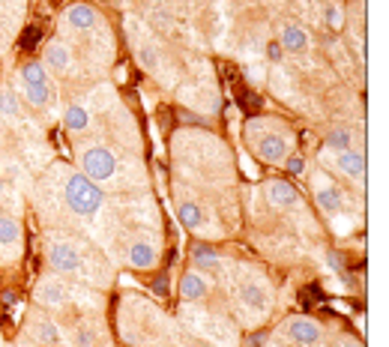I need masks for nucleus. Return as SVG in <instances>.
I'll return each mask as SVG.
<instances>
[{
  "instance_id": "f257e3e1",
  "label": "nucleus",
  "mask_w": 389,
  "mask_h": 347,
  "mask_svg": "<svg viewBox=\"0 0 389 347\" xmlns=\"http://www.w3.org/2000/svg\"><path fill=\"white\" fill-rule=\"evenodd\" d=\"M246 138L252 153L267 165H282L291 156V132L279 120H249Z\"/></svg>"
},
{
  "instance_id": "f03ea898",
  "label": "nucleus",
  "mask_w": 389,
  "mask_h": 347,
  "mask_svg": "<svg viewBox=\"0 0 389 347\" xmlns=\"http://www.w3.org/2000/svg\"><path fill=\"white\" fill-rule=\"evenodd\" d=\"M64 198H66V207L75 216H96L102 210V189H99L93 180H87V174H72L66 180V189H64Z\"/></svg>"
},
{
  "instance_id": "7ed1b4c3",
  "label": "nucleus",
  "mask_w": 389,
  "mask_h": 347,
  "mask_svg": "<svg viewBox=\"0 0 389 347\" xmlns=\"http://www.w3.org/2000/svg\"><path fill=\"white\" fill-rule=\"evenodd\" d=\"M81 168H84V174H90L87 180L105 183V180L117 174V159H114V153L105 147H90V150H84V156H81Z\"/></svg>"
},
{
  "instance_id": "20e7f679",
  "label": "nucleus",
  "mask_w": 389,
  "mask_h": 347,
  "mask_svg": "<svg viewBox=\"0 0 389 347\" xmlns=\"http://www.w3.org/2000/svg\"><path fill=\"white\" fill-rule=\"evenodd\" d=\"M48 264L57 276H75L81 269V254L72 242H52L48 249Z\"/></svg>"
},
{
  "instance_id": "39448f33",
  "label": "nucleus",
  "mask_w": 389,
  "mask_h": 347,
  "mask_svg": "<svg viewBox=\"0 0 389 347\" xmlns=\"http://www.w3.org/2000/svg\"><path fill=\"white\" fill-rule=\"evenodd\" d=\"M287 336L297 347H318L321 344V327L309 317H294L287 324Z\"/></svg>"
},
{
  "instance_id": "423d86ee",
  "label": "nucleus",
  "mask_w": 389,
  "mask_h": 347,
  "mask_svg": "<svg viewBox=\"0 0 389 347\" xmlns=\"http://www.w3.org/2000/svg\"><path fill=\"white\" fill-rule=\"evenodd\" d=\"M263 192H267V198L275 210H294L299 204V192L287 183V180H270Z\"/></svg>"
},
{
  "instance_id": "0eeeda50",
  "label": "nucleus",
  "mask_w": 389,
  "mask_h": 347,
  "mask_svg": "<svg viewBox=\"0 0 389 347\" xmlns=\"http://www.w3.org/2000/svg\"><path fill=\"white\" fill-rule=\"evenodd\" d=\"M335 168L342 171L347 180H357V183H362V180H366V156H362L359 150H345V153H338Z\"/></svg>"
},
{
  "instance_id": "6e6552de",
  "label": "nucleus",
  "mask_w": 389,
  "mask_h": 347,
  "mask_svg": "<svg viewBox=\"0 0 389 347\" xmlns=\"http://www.w3.org/2000/svg\"><path fill=\"white\" fill-rule=\"evenodd\" d=\"M36 300H40L42 305H64L69 300V293H66V285L60 278H42L40 285H36Z\"/></svg>"
},
{
  "instance_id": "1a4fd4ad",
  "label": "nucleus",
  "mask_w": 389,
  "mask_h": 347,
  "mask_svg": "<svg viewBox=\"0 0 389 347\" xmlns=\"http://www.w3.org/2000/svg\"><path fill=\"white\" fill-rule=\"evenodd\" d=\"M315 198H318V207H321L326 216H335L338 210H342V192H338V186L330 183V180H321Z\"/></svg>"
},
{
  "instance_id": "9d476101",
  "label": "nucleus",
  "mask_w": 389,
  "mask_h": 347,
  "mask_svg": "<svg viewBox=\"0 0 389 347\" xmlns=\"http://www.w3.org/2000/svg\"><path fill=\"white\" fill-rule=\"evenodd\" d=\"M285 51H291V54H299V51L309 48V33L299 28V24H285L282 28V42H279Z\"/></svg>"
},
{
  "instance_id": "9b49d317",
  "label": "nucleus",
  "mask_w": 389,
  "mask_h": 347,
  "mask_svg": "<svg viewBox=\"0 0 389 347\" xmlns=\"http://www.w3.org/2000/svg\"><path fill=\"white\" fill-rule=\"evenodd\" d=\"M66 24H69V28H75V30H90L93 24H96V9L90 4H75L66 12Z\"/></svg>"
},
{
  "instance_id": "f8f14e48",
  "label": "nucleus",
  "mask_w": 389,
  "mask_h": 347,
  "mask_svg": "<svg viewBox=\"0 0 389 347\" xmlns=\"http://www.w3.org/2000/svg\"><path fill=\"white\" fill-rule=\"evenodd\" d=\"M156 249L150 246V242H132L129 246V264L135 269H150V266H156Z\"/></svg>"
},
{
  "instance_id": "ddd939ff",
  "label": "nucleus",
  "mask_w": 389,
  "mask_h": 347,
  "mask_svg": "<svg viewBox=\"0 0 389 347\" xmlns=\"http://www.w3.org/2000/svg\"><path fill=\"white\" fill-rule=\"evenodd\" d=\"M240 300L246 308H252V312H267L270 308V293L267 288H261V285H246L240 290Z\"/></svg>"
},
{
  "instance_id": "4468645a",
  "label": "nucleus",
  "mask_w": 389,
  "mask_h": 347,
  "mask_svg": "<svg viewBox=\"0 0 389 347\" xmlns=\"http://www.w3.org/2000/svg\"><path fill=\"white\" fill-rule=\"evenodd\" d=\"M180 293H183V300H189V302L204 300V297H207V281H204V276H201V273H186L183 281H180Z\"/></svg>"
},
{
  "instance_id": "2eb2a0df",
  "label": "nucleus",
  "mask_w": 389,
  "mask_h": 347,
  "mask_svg": "<svg viewBox=\"0 0 389 347\" xmlns=\"http://www.w3.org/2000/svg\"><path fill=\"white\" fill-rule=\"evenodd\" d=\"M33 339L45 344V347H60L64 344V336H60V329L52 324V320H36L33 324Z\"/></svg>"
},
{
  "instance_id": "dca6fc26",
  "label": "nucleus",
  "mask_w": 389,
  "mask_h": 347,
  "mask_svg": "<svg viewBox=\"0 0 389 347\" xmlns=\"http://www.w3.org/2000/svg\"><path fill=\"white\" fill-rule=\"evenodd\" d=\"M192 264L198 269H219L222 266V258H219V252L207 246V242H198V246L192 249Z\"/></svg>"
},
{
  "instance_id": "f3484780",
  "label": "nucleus",
  "mask_w": 389,
  "mask_h": 347,
  "mask_svg": "<svg viewBox=\"0 0 389 347\" xmlns=\"http://www.w3.org/2000/svg\"><path fill=\"white\" fill-rule=\"evenodd\" d=\"M18 240H21V225L16 222L12 216H0V246H18Z\"/></svg>"
},
{
  "instance_id": "a211bd4d",
  "label": "nucleus",
  "mask_w": 389,
  "mask_h": 347,
  "mask_svg": "<svg viewBox=\"0 0 389 347\" xmlns=\"http://www.w3.org/2000/svg\"><path fill=\"white\" fill-rule=\"evenodd\" d=\"M45 63L52 69H57V72H66L72 66V51L66 45H52L45 51Z\"/></svg>"
},
{
  "instance_id": "6ab92c4d",
  "label": "nucleus",
  "mask_w": 389,
  "mask_h": 347,
  "mask_svg": "<svg viewBox=\"0 0 389 347\" xmlns=\"http://www.w3.org/2000/svg\"><path fill=\"white\" fill-rule=\"evenodd\" d=\"M64 126L69 132H84L87 126H90V114H87L81 105H69L64 114Z\"/></svg>"
},
{
  "instance_id": "aec40b11",
  "label": "nucleus",
  "mask_w": 389,
  "mask_h": 347,
  "mask_svg": "<svg viewBox=\"0 0 389 347\" xmlns=\"http://www.w3.org/2000/svg\"><path fill=\"white\" fill-rule=\"evenodd\" d=\"M177 213H180V222L189 230H201V225H204V213H201V207L195 201H183Z\"/></svg>"
},
{
  "instance_id": "412c9836",
  "label": "nucleus",
  "mask_w": 389,
  "mask_h": 347,
  "mask_svg": "<svg viewBox=\"0 0 389 347\" xmlns=\"http://www.w3.org/2000/svg\"><path fill=\"white\" fill-rule=\"evenodd\" d=\"M21 84H48V72L40 60H30L21 66Z\"/></svg>"
},
{
  "instance_id": "4be33fe9",
  "label": "nucleus",
  "mask_w": 389,
  "mask_h": 347,
  "mask_svg": "<svg viewBox=\"0 0 389 347\" xmlns=\"http://www.w3.org/2000/svg\"><path fill=\"white\" fill-rule=\"evenodd\" d=\"M24 96L33 108H45L52 99V90H48V84H24Z\"/></svg>"
},
{
  "instance_id": "5701e85b",
  "label": "nucleus",
  "mask_w": 389,
  "mask_h": 347,
  "mask_svg": "<svg viewBox=\"0 0 389 347\" xmlns=\"http://www.w3.org/2000/svg\"><path fill=\"white\" fill-rule=\"evenodd\" d=\"M323 21H326V28L330 30H342L345 28V9L338 4H326L323 6Z\"/></svg>"
},
{
  "instance_id": "b1692460",
  "label": "nucleus",
  "mask_w": 389,
  "mask_h": 347,
  "mask_svg": "<svg viewBox=\"0 0 389 347\" xmlns=\"http://www.w3.org/2000/svg\"><path fill=\"white\" fill-rule=\"evenodd\" d=\"M326 150H335V153L350 150V132L347 129H333L330 135H326Z\"/></svg>"
},
{
  "instance_id": "393cba45",
  "label": "nucleus",
  "mask_w": 389,
  "mask_h": 347,
  "mask_svg": "<svg viewBox=\"0 0 389 347\" xmlns=\"http://www.w3.org/2000/svg\"><path fill=\"white\" fill-rule=\"evenodd\" d=\"M0 114H4V117H18V114H21L18 99L12 96L9 90H0Z\"/></svg>"
},
{
  "instance_id": "a878e982",
  "label": "nucleus",
  "mask_w": 389,
  "mask_h": 347,
  "mask_svg": "<svg viewBox=\"0 0 389 347\" xmlns=\"http://www.w3.org/2000/svg\"><path fill=\"white\" fill-rule=\"evenodd\" d=\"M285 168H287V174H291V177H303L306 162L299 159V156H287V159H285Z\"/></svg>"
},
{
  "instance_id": "bb28decb",
  "label": "nucleus",
  "mask_w": 389,
  "mask_h": 347,
  "mask_svg": "<svg viewBox=\"0 0 389 347\" xmlns=\"http://www.w3.org/2000/svg\"><path fill=\"white\" fill-rule=\"evenodd\" d=\"M138 63H141L144 69H156V51L153 48H141V51H138Z\"/></svg>"
},
{
  "instance_id": "cd10ccee",
  "label": "nucleus",
  "mask_w": 389,
  "mask_h": 347,
  "mask_svg": "<svg viewBox=\"0 0 389 347\" xmlns=\"http://www.w3.org/2000/svg\"><path fill=\"white\" fill-rule=\"evenodd\" d=\"M326 264H330V269H333V273H338V276L345 273V261H342V254H338L335 249H330V252H326Z\"/></svg>"
},
{
  "instance_id": "c85d7f7f",
  "label": "nucleus",
  "mask_w": 389,
  "mask_h": 347,
  "mask_svg": "<svg viewBox=\"0 0 389 347\" xmlns=\"http://www.w3.org/2000/svg\"><path fill=\"white\" fill-rule=\"evenodd\" d=\"M282 51H285V48H282L279 42H270V45H267V60H270V63H282Z\"/></svg>"
},
{
  "instance_id": "c756f323",
  "label": "nucleus",
  "mask_w": 389,
  "mask_h": 347,
  "mask_svg": "<svg viewBox=\"0 0 389 347\" xmlns=\"http://www.w3.org/2000/svg\"><path fill=\"white\" fill-rule=\"evenodd\" d=\"M168 290H171V281H168V276H159V278L153 281V293H159V297H165Z\"/></svg>"
},
{
  "instance_id": "7c9ffc66",
  "label": "nucleus",
  "mask_w": 389,
  "mask_h": 347,
  "mask_svg": "<svg viewBox=\"0 0 389 347\" xmlns=\"http://www.w3.org/2000/svg\"><path fill=\"white\" fill-rule=\"evenodd\" d=\"M263 341H267V332H255L246 339V347H263Z\"/></svg>"
},
{
  "instance_id": "2f4dec72",
  "label": "nucleus",
  "mask_w": 389,
  "mask_h": 347,
  "mask_svg": "<svg viewBox=\"0 0 389 347\" xmlns=\"http://www.w3.org/2000/svg\"><path fill=\"white\" fill-rule=\"evenodd\" d=\"M93 344V332H87V327L78 329V347H90Z\"/></svg>"
},
{
  "instance_id": "473e14b6",
  "label": "nucleus",
  "mask_w": 389,
  "mask_h": 347,
  "mask_svg": "<svg viewBox=\"0 0 389 347\" xmlns=\"http://www.w3.org/2000/svg\"><path fill=\"white\" fill-rule=\"evenodd\" d=\"M243 105L249 108V111H258L261 108V96H255V93H246V102Z\"/></svg>"
},
{
  "instance_id": "72a5a7b5",
  "label": "nucleus",
  "mask_w": 389,
  "mask_h": 347,
  "mask_svg": "<svg viewBox=\"0 0 389 347\" xmlns=\"http://www.w3.org/2000/svg\"><path fill=\"white\" fill-rule=\"evenodd\" d=\"M338 347H362V344L354 341V339H342V341H338Z\"/></svg>"
},
{
  "instance_id": "f704fd0d",
  "label": "nucleus",
  "mask_w": 389,
  "mask_h": 347,
  "mask_svg": "<svg viewBox=\"0 0 389 347\" xmlns=\"http://www.w3.org/2000/svg\"><path fill=\"white\" fill-rule=\"evenodd\" d=\"M4 302L12 305V302H16V293H12V290H4Z\"/></svg>"
},
{
  "instance_id": "c9c22d12",
  "label": "nucleus",
  "mask_w": 389,
  "mask_h": 347,
  "mask_svg": "<svg viewBox=\"0 0 389 347\" xmlns=\"http://www.w3.org/2000/svg\"><path fill=\"white\" fill-rule=\"evenodd\" d=\"M0 195H4V180H0Z\"/></svg>"
},
{
  "instance_id": "e433bc0d",
  "label": "nucleus",
  "mask_w": 389,
  "mask_h": 347,
  "mask_svg": "<svg viewBox=\"0 0 389 347\" xmlns=\"http://www.w3.org/2000/svg\"><path fill=\"white\" fill-rule=\"evenodd\" d=\"M156 4H171V0H156Z\"/></svg>"
}]
</instances>
